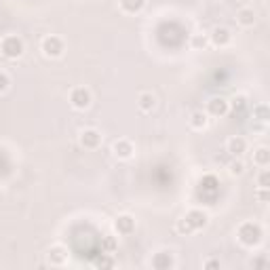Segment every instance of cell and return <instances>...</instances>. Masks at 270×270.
Here are the masks:
<instances>
[{
    "label": "cell",
    "instance_id": "cell-1",
    "mask_svg": "<svg viewBox=\"0 0 270 270\" xmlns=\"http://www.w3.org/2000/svg\"><path fill=\"white\" fill-rule=\"evenodd\" d=\"M238 241L243 245L247 247H253V245H258L260 241H262V228L258 224H253V222H245V224H241L238 226Z\"/></svg>",
    "mask_w": 270,
    "mask_h": 270
},
{
    "label": "cell",
    "instance_id": "cell-2",
    "mask_svg": "<svg viewBox=\"0 0 270 270\" xmlns=\"http://www.w3.org/2000/svg\"><path fill=\"white\" fill-rule=\"evenodd\" d=\"M21 53H23V40L15 34H11V36H5L3 38V55L9 59H17L21 57Z\"/></svg>",
    "mask_w": 270,
    "mask_h": 270
},
{
    "label": "cell",
    "instance_id": "cell-3",
    "mask_svg": "<svg viewBox=\"0 0 270 270\" xmlns=\"http://www.w3.org/2000/svg\"><path fill=\"white\" fill-rule=\"evenodd\" d=\"M93 102V97H91V91L87 87H76L70 91V104H72V108L76 110H87Z\"/></svg>",
    "mask_w": 270,
    "mask_h": 270
},
{
    "label": "cell",
    "instance_id": "cell-4",
    "mask_svg": "<svg viewBox=\"0 0 270 270\" xmlns=\"http://www.w3.org/2000/svg\"><path fill=\"white\" fill-rule=\"evenodd\" d=\"M42 53H45L47 57H51V59L62 57V55H64V40L59 36H55V34L47 36L45 40H42Z\"/></svg>",
    "mask_w": 270,
    "mask_h": 270
},
{
    "label": "cell",
    "instance_id": "cell-5",
    "mask_svg": "<svg viewBox=\"0 0 270 270\" xmlns=\"http://www.w3.org/2000/svg\"><path fill=\"white\" fill-rule=\"evenodd\" d=\"M230 112V102L224 97H213L207 102V114L209 116H216V118H222Z\"/></svg>",
    "mask_w": 270,
    "mask_h": 270
},
{
    "label": "cell",
    "instance_id": "cell-6",
    "mask_svg": "<svg viewBox=\"0 0 270 270\" xmlns=\"http://www.w3.org/2000/svg\"><path fill=\"white\" fill-rule=\"evenodd\" d=\"M209 42H211L213 47H228L230 42H232V32L228 30V27L218 25V27H213V30H211Z\"/></svg>",
    "mask_w": 270,
    "mask_h": 270
},
{
    "label": "cell",
    "instance_id": "cell-7",
    "mask_svg": "<svg viewBox=\"0 0 270 270\" xmlns=\"http://www.w3.org/2000/svg\"><path fill=\"white\" fill-rule=\"evenodd\" d=\"M80 146L87 148V150H95L102 146V133H99L97 129H84L80 131Z\"/></svg>",
    "mask_w": 270,
    "mask_h": 270
},
{
    "label": "cell",
    "instance_id": "cell-8",
    "mask_svg": "<svg viewBox=\"0 0 270 270\" xmlns=\"http://www.w3.org/2000/svg\"><path fill=\"white\" fill-rule=\"evenodd\" d=\"M112 152H114L116 159L127 161V159H131V156H133L135 148H133V144L129 139H116L114 144H112Z\"/></svg>",
    "mask_w": 270,
    "mask_h": 270
},
{
    "label": "cell",
    "instance_id": "cell-9",
    "mask_svg": "<svg viewBox=\"0 0 270 270\" xmlns=\"http://www.w3.org/2000/svg\"><path fill=\"white\" fill-rule=\"evenodd\" d=\"M255 21H258V15H255V11L251 7H243L236 11V23L241 27H253Z\"/></svg>",
    "mask_w": 270,
    "mask_h": 270
},
{
    "label": "cell",
    "instance_id": "cell-10",
    "mask_svg": "<svg viewBox=\"0 0 270 270\" xmlns=\"http://www.w3.org/2000/svg\"><path fill=\"white\" fill-rule=\"evenodd\" d=\"M226 150H228L232 156H241L243 152H247V139L241 137V135H234L226 141Z\"/></svg>",
    "mask_w": 270,
    "mask_h": 270
},
{
    "label": "cell",
    "instance_id": "cell-11",
    "mask_svg": "<svg viewBox=\"0 0 270 270\" xmlns=\"http://www.w3.org/2000/svg\"><path fill=\"white\" fill-rule=\"evenodd\" d=\"M188 125L192 127L194 131H203V129H207V125H209V114H207V112H203V110H196V112H192V114H190Z\"/></svg>",
    "mask_w": 270,
    "mask_h": 270
},
{
    "label": "cell",
    "instance_id": "cell-12",
    "mask_svg": "<svg viewBox=\"0 0 270 270\" xmlns=\"http://www.w3.org/2000/svg\"><path fill=\"white\" fill-rule=\"evenodd\" d=\"M186 220L192 224V228H194V230H201V228H205V226H207V222H209L207 213L198 211V209H192V211L188 213V216H186Z\"/></svg>",
    "mask_w": 270,
    "mask_h": 270
},
{
    "label": "cell",
    "instance_id": "cell-13",
    "mask_svg": "<svg viewBox=\"0 0 270 270\" xmlns=\"http://www.w3.org/2000/svg\"><path fill=\"white\" fill-rule=\"evenodd\" d=\"M114 226H116L118 234H131L135 230V220L131 216H118L116 222H114Z\"/></svg>",
    "mask_w": 270,
    "mask_h": 270
},
{
    "label": "cell",
    "instance_id": "cell-14",
    "mask_svg": "<svg viewBox=\"0 0 270 270\" xmlns=\"http://www.w3.org/2000/svg\"><path fill=\"white\" fill-rule=\"evenodd\" d=\"M156 106V97L150 93V91H144V93H139L137 95V108L141 112H152Z\"/></svg>",
    "mask_w": 270,
    "mask_h": 270
},
{
    "label": "cell",
    "instance_id": "cell-15",
    "mask_svg": "<svg viewBox=\"0 0 270 270\" xmlns=\"http://www.w3.org/2000/svg\"><path fill=\"white\" fill-rule=\"evenodd\" d=\"M253 165L260 167V169L270 165V150L266 146H260L258 150H253Z\"/></svg>",
    "mask_w": 270,
    "mask_h": 270
},
{
    "label": "cell",
    "instance_id": "cell-16",
    "mask_svg": "<svg viewBox=\"0 0 270 270\" xmlns=\"http://www.w3.org/2000/svg\"><path fill=\"white\" fill-rule=\"evenodd\" d=\"M49 262H51L53 266L66 264V262H68V253H66V249H64L62 245H55V247H51V249H49Z\"/></svg>",
    "mask_w": 270,
    "mask_h": 270
},
{
    "label": "cell",
    "instance_id": "cell-17",
    "mask_svg": "<svg viewBox=\"0 0 270 270\" xmlns=\"http://www.w3.org/2000/svg\"><path fill=\"white\" fill-rule=\"evenodd\" d=\"M152 266H154V268H171V266H173L171 251H159V253L154 255Z\"/></svg>",
    "mask_w": 270,
    "mask_h": 270
},
{
    "label": "cell",
    "instance_id": "cell-18",
    "mask_svg": "<svg viewBox=\"0 0 270 270\" xmlns=\"http://www.w3.org/2000/svg\"><path fill=\"white\" fill-rule=\"evenodd\" d=\"M118 5L125 13H129V15H133V13H139L141 9H144L146 0H118Z\"/></svg>",
    "mask_w": 270,
    "mask_h": 270
},
{
    "label": "cell",
    "instance_id": "cell-19",
    "mask_svg": "<svg viewBox=\"0 0 270 270\" xmlns=\"http://www.w3.org/2000/svg\"><path fill=\"white\" fill-rule=\"evenodd\" d=\"M207 45H209V38H207L205 34H194L192 40H190V47H192L194 51H203Z\"/></svg>",
    "mask_w": 270,
    "mask_h": 270
},
{
    "label": "cell",
    "instance_id": "cell-20",
    "mask_svg": "<svg viewBox=\"0 0 270 270\" xmlns=\"http://www.w3.org/2000/svg\"><path fill=\"white\" fill-rule=\"evenodd\" d=\"M175 230L179 232V234H192L194 232V228H192V224L186 220V218H182V220H177V224H175Z\"/></svg>",
    "mask_w": 270,
    "mask_h": 270
},
{
    "label": "cell",
    "instance_id": "cell-21",
    "mask_svg": "<svg viewBox=\"0 0 270 270\" xmlns=\"http://www.w3.org/2000/svg\"><path fill=\"white\" fill-rule=\"evenodd\" d=\"M228 169H230V175L238 177V175H243V173H245V163L236 159V161H232V163L228 165Z\"/></svg>",
    "mask_w": 270,
    "mask_h": 270
},
{
    "label": "cell",
    "instance_id": "cell-22",
    "mask_svg": "<svg viewBox=\"0 0 270 270\" xmlns=\"http://www.w3.org/2000/svg\"><path fill=\"white\" fill-rule=\"evenodd\" d=\"M258 188H270V171H268V167H264L262 173L258 175Z\"/></svg>",
    "mask_w": 270,
    "mask_h": 270
},
{
    "label": "cell",
    "instance_id": "cell-23",
    "mask_svg": "<svg viewBox=\"0 0 270 270\" xmlns=\"http://www.w3.org/2000/svg\"><path fill=\"white\" fill-rule=\"evenodd\" d=\"M9 87H11V78H9L7 72H3V70H0V93H5Z\"/></svg>",
    "mask_w": 270,
    "mask_h": 270
},
{
    "label": "cell",
    "instance_id": "cell-24",
    "mask_svg": "<svg viewBox=\"0 0 270 270\" xmlns=\"http://www.w3.org/2000/svg\"><path fill=\"white\" fill-rule=\"evenodd\" d=\"M255 196H258L262 203H266V201H268V188H258V192H255Z\"/></svg>",
    "mask_w": 270,
    "mask_h": 270
},
{
    "label": "cell",
    "instance_id": "cell-25",
    "mask_svg": "<svg viewBox=\"0 0 270 270\" xmlns=\"http://www.w3.org/2000/svg\"><path fill=\"white\" fill-rule=\"evenodd\" d=\"M106 247H108V249H114V241H112V238H106Z\"/></svg>",
    "mask_w": 270,
    "mask_h": 270
},
{
    "label": "cell",
    "instance_id": "cell-26",
    "mask_svg": "<svg viewBox=\"0 0 270 270\" xmlns=\"http://www.w3.org/2000/svg\"><path fill=\"white\" fill-rule=\"evenodd\" d=\"M205 266H220V262H213V260H209V262H205Z\"/></svg>",
    "mask_w": 270,
    "mask_h": 270
},
{
    "label": "cell",
    "instance_id": "cell-27",
    "mask_svg": "<svg viewBox=\"0 0 270 270\" xmlns=\"http://www.w3.org/2000/svg\"><path fill=\"white\" fill-rule=\"evenodd\" d=\"M0 55H3V38H0Z\"/></svg>",
    "mask_w": 270,
    "mask_h": 270
},
{
    "label": "cell",
    "instance_id": "cell-28",
    "mask_svg": "<svg viewBox=\"0 0 270 270\" xmlns=\"http://www.w3.org/2000/svg\"><path fill=\"white\" fill-rule=\"evenodd\" d=\"M213 3H224V0H213Z\"/></svg>",
    "mask_w": 270,
    "mask_h": 270
}]
</instances>
